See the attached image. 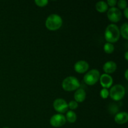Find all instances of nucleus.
I'll return each mask as SVG.
<instances>
[{
	"instance_id": "obj_1",
	"label": "nucleus",
	"mask_w": 128,
	"mask_h": 128,
	"mask_svg": "<svg viewBox=\"0 0 128 128\" xmlns=\"http://www.w3.org/2000/svg\"><path fill=\"white\" fill-rule=\"evenodd\" d=\"M120 37V31L118 26L114 24H111L106 27L104 32L105 40L110 43L117 42Z\"/></svg>"
},
{
	"instance_id": "obj_2",
	"label": "nucleus",
	"mask_w": 128,
	"mask_h": 128,
	"mask_svg": "<svg viewBox=\"0 0 128 128\" xmlns=\"http://www.w3.org/2000/svg\"><path fill=\"white\" fill-rule=\"evenodd\" d=\"M45 24L46 27L50 31H56L62 26V20L60 15L52 14L47 18Z\"/></svg>"
},
{
	"instance_id": "obj_3",
	"label": "nucleus",
	"mask_w": 128,
	"mask_h": 128,
	"mask_svg": "<svg viewBox=\"0 0 128 128\" xmlns=\"http://www.w3.org/2000/svg\"><path fill=\"white\" fill-rule=\"evenodd\" d=\"M80 86V81L76 77L74 76H68L62 82V88L66 91H72L77 90Z\"/></svg>"
},
{
	"instance_id": "obj_4",
	"label": "nucleus",
	"mask_w": 128,
	"mask_h": 128,
	"mask_svg": "<svg viewBox=\"0 0 128 128\" xmlns=\"http://www.w3.org/2000/svg\"><path fill=\"white\" fill-rule=\"evenodd\" d=\"M109 92L111 99L118 101L123 98L126 93V91L123 86L121 84H116L111 88Z\"/></svg>"
},
{
	"instance_id": "obj_5",
	"label": "nucleus",
	"mask_w": 128,
	"mask_h": 128,
	"mask_svg": "<svg viewBox=\"0 0 128 128\" xmlns=\"http://www.w3.org/2000/svg\"><path fill=\"white\" fill-rule=\"evenodd\" d=\"M100 78V73L98 70L96 69L90 70L84 76V81L85 83L90 86L95 84L98 81Z\"/></svg>"
},
{
	"instance_id": "obj_6",
	"label": "nucleus",
	"mask_w": 128,
	"mask_h": 128,
	"mask_svg": "<svg viewBox=\"0 0 128 128\" xmlns=\"http://www.w3.org/2000/svg\"><path fill=\"white\" fill-rule=\"evenodd\" d=\"M107 16L111 22H117L121 20L122 18V12L117 8L112 7L108 11Z\"/></svg>"
},
{
	"instance_id": "obj_7",
	"label": "nucleus",
	"mask_w": 128,
	"mask_h": 128,
	"mask_svg": "<svg viewBox=\"0 0 128 128\" xmlns=\"http://www.w3.org/2000/svg\"><path fill=\"white\" fill-rule=\"evenodd\" d=\"M66 117L61 114H56L50 119V124L54 128H60L66 123Z\"/></svg>"
},
{
	"instance_id": "obj_8",
	"label": "nucleus",
	"mask_w": 128,
	"mask_h": 128,
	"mask_svg": "<svg viewBox=\"0 0 128 128\" xmlns=\"http://www.w3.org/2000/svg\"><path fill=\"white\" fill-rule=\"evenodd\" d=\"M53 107L57 112L60 113H64L67 111L68 109V104L63 99L58 98L54 101Z\"/></svg>"
},
{
	"instance_id": "obj_9",
	"label": "nucleus",
	"mask_w": 128,
	"mask_h": 128,
	"mask_svg": "<svg viewBox=\"0 0 128 128\" xmlns=\"http://www.w3.org/2000/svg\"><path fill=\"white\" fill-rule=\"evenodd\" d=\"M100 84L102 88L105 89L110 88L112 84L113 80L110 75L108 74H103L100 78Z\"/></svg>"
},
{
	"instance_id": "obj_10",
	"label": "nucleus",
	"mask_w": 128,
	"mask_h": 128,
	"mask_svg": "<svg viewBox=\"0 0 128 128\" xmlns=\"http://www.w3.org/2000/svg\"><path fill=\"white\" fill-rule=\"evenodd\" d=\"M89 64L85 61H79L75 63L74 66V68L76 72L78 73L82 74L84 72H86L89 69Z\"/></svg>"
},
{
	"instance_id": "obj_11",
	"label": "nucleus",
	"mask_w": 128,
	"mask_h": 128,
	"mask_svg": "<svg viewBox=\"0 0 128 128\" xmlns=\"http://www.w3.org/2000/svg\"><path fill=\"white\" fill-rule=\"evenodd\" d=\"M114 121L118 124H122L128 122V114L126 112H120L116 114Z\"/></svg>"
},
{
	"instance_id": "obj_12",
	"label": "nucleus",
	"mask_w": 128,
	"mask_h": 128,
	"mask_svg": "<svg viewBox=\"0 0 128 128\" xmlns=\"http://www.w3.org/2000/svg\"><path fill=\"white\" fill-rule=\"evenodd\" d=\"M117 69V65L114 61H108L103 65V70L106 74H111Z\"/></svg>"
},
{
	"instance_id": "obj_13",
	"label": "nucleus",
	"mask_w": 128,
	"mask_h": 128,
	"mask_svg": "<svg viewBox=\"0 0 128 128\" xmlns=\"http://www.w3.org/2000/svg\"><path fill=\"white\" fill-rule=\"evenodd\" d=\"M86 93L83 89H78L74 95L75 101L77 102H83L86 99Z\"/></svg>"
},
{
	"instance_id": "obj_14",
	"label": "nucleus",
	"mask_w": 128,
	"mask_h": 128,
	"mask_svg": "<svg viewBox=\"0 0 128 128\" xmlns=\"http://www.w3.org/2000/svg\"><path fill=\"white\" fill-rule=\"evenodd\" d=\"M96 8L98 12H106L108 8L107 3L103 1H100L96 3Z\"/></svg>"
},
{
	"instance_id": "obj_15",
	"label": "nucleus",
	"mask_w": 128,
	"mask_h": 128,
	"mask_svg": "<svg viewBox=\"0 0 128 128\" xmlns=\"http://www.w3.org/2000/svg\"><path fill=\"white\" fill-rule=\"evenodd\" d=\"M66 120L70 123H73L77 120L76 114L72 111H69L66 114Z\"/></svg>"
},
{
	"instance_id": "obj_16",
	"label": "nucleus",
	"mask_w": 128,
	"mask_h": 128,
	"mask_svg": "<svg viewBox=\"0 0 128 128\" xmlns=\"http://www.w3.org/2000/svg\"><path fill=\"white\" fill-rule=\"evenodd\" d=\"M128 22H125L121 26V30H120V35L122 36L123 38L125 40H128Z\"/></svg>"
},
{
	"instance_id": "obj_17",
	"label": "nucleus",
	"mask_w": 128,
	"mask_h": 128,
	"mask_svg": "<svg viewBox=\"0 0 128 128\" xmlns=\"http://www.w3.org/2000/svg\"><path fill=\"white\" fill-rule=\"evenodd\" d=\"M104 51L107 54H111L113 52L114 50V46L112 44L110 43V42H106L104 46Z\"/></svg>"
},
{
	"instance_id": "obj_18",
	"label": "nucleus",
	"mask_w": 128,
	"mask_h": 128,
	"mask_svg": "<svg viewBox=\"0 0 128 128\" xmlns=\"http://www.w3.org/2000/svg\"><path fill=\"white\" fill-rule=\"evenodd\" d=\"M34 2L36 4L40 7H44V6H46L47 4L48 3V0H36Z\"/></svg>"
},
{
	"instance_id": "obj_19",
	"label": "nucleus",
	"mask_w": 128,
	"mask_h": 128,
	"mask_svg": "<svg viewBox=\"0 0 128 128\" xmlns=\"http://www.w3.org/2000/svg\"><path fill=\"white\" fill-rule=\"evenodd\" d=\"M100 95L102 99H106L110 95V92L107 89L103 88L102 90H101V92H100Z\"/></svg>"
},
{
	"instance_id": "obj_20",
	"label": "nucleus",
	"mask_w": 128,
	"mask_h": 128,
	"mask_svg": "<svg viewBox=\"0 0 128 128\" xmlns=\"http://www.w3.org/2000/svg\"><path fill=\"white\" fill-rule=\"evenodd\" d=\"M68 108L71 110H76V109L78 108V104L76 101H71L68 104Z\"/></svg>"
},
{
	"instance_id": "obj_21",
	"label": "nucleus",
	"mask_w": 128,
	"mask_h": 128,
	"mask_svg": "<svg viewBox=\"0 0 128 128\" xmlns=\"http://www.w3.org/2000/svg\"><path fill=\"white\" fill-rule=\"evenodd\" d=\"M117 3L120 9H125L127 8V2L125 0H120Z\"/></svg>"
},
{
	"instance_id": "obj_22",
	"label": "nucleus",
	"mask_w": 128,
	"mask_h": 128,
	"mask_svg": "<svg viewBox=\"0 0 128 128\" xmlns=\"http://www.w3.org/2000/svg\"><path fill=\"white\" fill-rule=\"evenodd\" d=\"M117 4V1L116 0H108L107 4L108 6H110L111 7H114L115 5Z\"/></svg>"
},
{
	"instance_id": "obj_23",
	"label": "nucleus",
	"mask_w": 128,
	"mask_h": 128,
	"mask_svg": "<svg viewBox=\"0 0 128 128\" xmlns=\"http://www.w3.org/2000/svg\"><path fill=\"white\" fill-rule=\"evenodd\" d=\"M124 14L126 18H128V8H126L124 9Z\"/></svg>"
},
{
	"instance_id": "obj_24",
	"label": "nucleus",
	"mask_w": 128,
	"mask_h": 128,
	"mask_svg": "<svg viewBox=\"0 0 128 128\" xmlns=\"http://www.w3.org/2000/svg\"><path fill=\"white\" fill-rule=\"evenodd\" d=\"M124 76H125V78H126V80H128V70H126V71H125Z\"/></svg>"
},
{
	"instance_id": "obj_25",
	"label": "nucleus",
	"mask_w": 128,
	"mask_h": 128,
	"mask_svg": "<svg viewBox=\"0 0 128 128\" xmlns=\"http://www.w3.org/2000/svg\"><path fill=\"white\" fill-rule=\"evenodd\" d=\"M124 57H125V59H126V61H128V51H126V52H125Z\"/></svg>"
},
{
	"instance_id": "obj_26",
	"label": "nucleus",
	"mask_w": 128,
	"mask_h": 128,
	"mask_svg": "<svg viewBox=\"0 0 128 128\" xmlns=\"http://www.w3.org/2000/svg\"><path fill=\"white\" fill-rule=\"evenodd\" d=\"M7 128V127H6V128Z\"/></svg>"
}]
</instances>
